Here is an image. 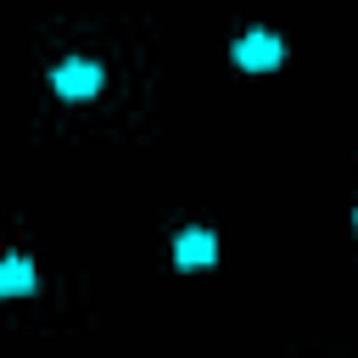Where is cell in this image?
<instances>
[{
    "instance_id": "cell-5",
    "label": "cell",
    "mask_w": 358,
    "mask_h": 358,
    "mask_svg": "<svg viewBox=\"0 0 358 358\" xmlns=\"http://www.w3.org/2000/svg\"><path fill=\"white\" fill-rule=\"evenodd\" d=\"M352 224H358V218H352Z\"/></svg>"
},
{
    "instance_id": "cell-1",
    "label": "cell",
    "mask_w": 358,
    "mask_h": 358,
    "mask_svg": "<svg viewBox=\"0 0 358 358\" xmlns=\"http://www.w3.org/2000/svg\"><path fill=\"white\" fill-rule=\"evenodd\" d=\"M56 90H62L67 101H84V95L101 90V67H95V62H62V67H56Z\"/></svg>"
},
{
    "instance_id": "cell-3",
    "label": "cell",
    "mask_w": 358,
    "mask_h": 358,
    "mask_svg": "<svg viewBox=\"0 0 358 358\" xmlns=\"http://www.w3.org/2000/svg\"><path fill=\"white\" fill-rule=\"evenodd\" d=\"M235 62H241V67H274V62H280V39L257 28V34H246V39L235 45Z\"/></svg>"
},
{
    "instance_id": "cell-4",
    "label": "cell",
    "mask_w": 358,
    "mask_h": 358,
    "mask_svg": "<svg viewBox=\"0 0 358 358\" xmlns=\"http://www.w3.org/2000/svg\"><path fill=\"white\" fill-rule=\"evenodd\" d=\"M0 285H6V291H28V285H34V280H28V263H22V257H6V280H0Z\"/></svg>"
},
{
    "instance_id": "cell-2",
    "label": "cell",
    "mask_w": 358,
    "mask_h": 358,
    "mask_svg": "<svg viewBox=\"0 0 358 358\" xmlns=\"http://www.w3.org/2000/svg\"><path fill=\"white\" fill-rule=\"evenodd\" d=\"M213 252H218V241H213L207 229H185V235L173 241V263H179V268H207Z\"/></svg>"
}]
</instances>
